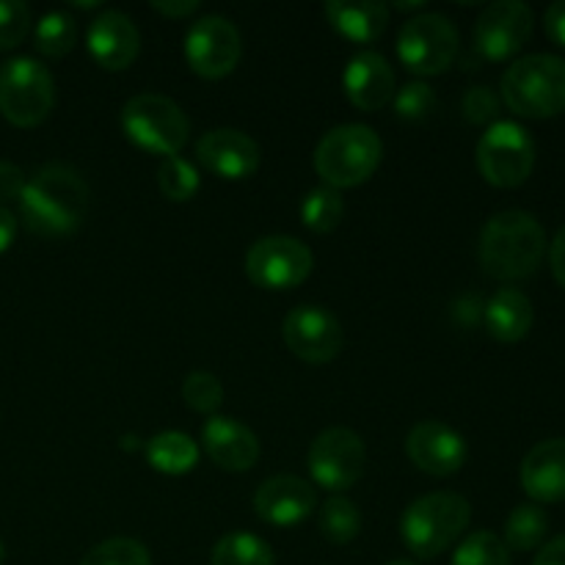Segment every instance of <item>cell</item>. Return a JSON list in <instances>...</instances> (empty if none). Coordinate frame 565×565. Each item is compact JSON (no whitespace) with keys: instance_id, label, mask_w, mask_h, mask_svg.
I'll use <instances>...</instances> for the list:
<instances>
[{"instance_id":"obj_35","label":"cell","mask_w":565,"mask_h":565,"mask_svg":"<svg viewBox=\"0 0 565 565\" xmlns=\"http://www.w3.org/2000/svg\"><path fill=\"white\" fill-rule=\"evenodd\" d=\"M436 108V94L428 83L423 81H412L395 92V110L401 119L408 121H419Z\"/></svg>"},{"instance_id":"obj_28","label":"cell","mask_w":565,"mask_h":565,"mask_svg":"<svg viewBox=\"0 0 565 565\" xmlns=\"http://www.w3.org/2000/svg\"><path fill=\"white\" fill-rule=\"evenodd\" d=\"M320 533L331 541V544H351L362 530V513L353 505L348 497H331L318 513Z\"/></svg>"},{"instance_id":"obj_9","label":"cell","mask_w":565,"mask_h":565,"mask_svg":"<svg viewBox=\"0 0 565 565\" xmlns=\"http://www.w3.org/2000/svg\"><path fill=\"white\" fill-rule=\"evenodd\" d=\"M397 55L414 75H441L458 55V31L445 14H417L401 28Z\"/></svg>"},{"instance_id":"obj_20","label":"cell","mask_w":565,"mask_h":565,"mask_svg":"<svg viewBox=\"0 0 565 565\" xmlns=\"http://www.w3.org/2000/svg\"><path fill=\"white\" fill-rule=\"evenodd\" d=\"M202 441L207 456L226 472H248L259 458L257 434L232 417L213 414L204 425Z\"/></svg>"},{"instance_id":"obj_22","label":"cell","mask_w":565,"mask_h":565,"mask_svg":"<svg viewBox=\"0 0 565 565\" xmlns=\"http://www.w3.org/2000/svg\"><path fill=\"white\" fill-rule=\"evenodd\" d=\"M323 11L334 31L356 44L375 42L390 25V9L384 3H375V0H364V3L331 0L323 6Z\"/></svg>"},{"instance_id":"obj_41","label":"cell","mask_w":565,"mask_h":565,"mask_svg":"<svg viewBox=\"0 0 565 565\" xmlns=\"http://www.w3.org/2000/svg\"><path fill=\"white\" fill-rule=\"evenodd\" d=\"M533 565H565V535H557L555 541L541 546Z\"/></svg>"},{"instance_id":"obj_40","label":"cell","mask_w":565,"mask_h":565,"mask_svg":"<svg viewBox=\"0 0 565 565\" xmlns=\"http://www.w3.org/2000/svg\"><path fill=\"white\" fill-rule=\"evenodd\" d=\"M550 265H552V274H555V279L565 287V226H561V232H557L555 241H552Z\"/></svg>"},{"instance_id":"obj_21","label":"cell","mask_w":565,"mask_h":565,"mask_svg":"<svg viewBox=\"0 0 565 565\" xmlns=\"http://www.w3.org/2000/svg\"><path fill=\"white\" fill-rule=\"evenodd\" d=\"M522 489L535 502L565 500V439L541 441L524 456Z\"/></svg>"},{"instance_id":"obj_14","label":"cell","mask_w":565,"mask_h":565,"mask_svg":"<svg viewBox=\"0 0 565 565\" xmlns=\"http://www.w3.org/2000/svg\"><path fill=\"white\" fill-rule=\"evenodd\" d=\"M281 337H285L287 348L296 353L301 362L309 364H329L340 356L342 334L340 320L323 307H296L285 318L281 326Z\"/></svg>"},{"instance_id":"obj_12","label":"cell","mask_w":565,"mask_h":565,"mask_svg":"<svg viewBox=\"0 0 565 565\" xmlns=\"http://www.w3.org/2000/svg\"><path fill=\"white\" fill-rule=\"evenodd\" d=\"M241 33L226 17L210 14L193 22L185 36V58L204 81H221L241 61Z\"/></svg>"},{"instance_id":"obj_7","label":"cell","mask_w":565,"mask_h":565,"mask_svg":"<svg viewBox=\"0 0 565 565\" xmlns=\"http://www.w3.org/2000/svg\"><path fill=\"white\" fill-rule=\"evenodd\" d=\"M55 103L53 75L33 58H11L0 66V114L14 127H36Z\"/></svg>"},{"instance_id":"obj_38","label":"cell","mask_w":565,"mask_h":565,"mask_svg":"<svg viewBox=\"0 0 565 565\" xmlns=\"http://www.w3.org/2000/svg\"><path fill=\"white\" fill-rule=\"evenodd\" d=\"M544 28L546 36L565 50V0H557V3H552L550 9H546Z\"/></svg>"},{"instance_id":"obj_34","label":"cell","mask_w":565,"mask_h":565,"mask_svg":"<svg viewBox=\"0 0 565 565\" xmlns=\"http://www.w3.org/2000/svg\"><path fill=\"white\" fill-rule=\"evenodd\" d=\"M31 31V9L22 0H0V50L22 44Z\"/></svg>"},{"instance_id":"obj_30","label":"cell","mask_w":565,"mask_h":565,"mask_svg":"<svg viewBox=\"0 0 565 565\" xmlns=\"http://www.w3.org/2000/svg\"><path fill=\"white\" fill-rule=\"evenodd\" d=\"M158 185L160 193L166 199H171V202H191L199 193L202 180H199L196 166L188 163L180 154H174V158H163V163H160Z\"/></svg>"},{"instance_id":"obj_32","label":"cell","mask_w":565,"mask_h":565,"mask_svg":"<svg viewBox=\"0 0 565 565\" xmlns=\"http://www.w3.org/2000/svg\"><path fill=\"white\" fill-rule=\"evenodd\" d=\"M81 565H152L149 550L136 539H110L94 546Z\"/></svg>"},{"instance_id":"obj_29","label":"cell","mask_w":565,"mask_h":565,"mask_svg":"<svg viewBox=\"0 0 565 565\" xmlns=\"http://www.w3.org/2000/svg\"><path fill=\"white\" fill-rule=\"evenodd\" d=\"M36 47L39 53L47 55V58H61V55L70 53L77 42V22L75 17L66 14V11H50L39 20L36 33Z\"/></svg>"},{"instance_id":"obj_5","label":"cell","mask_w":565,"mask_h":565,"mask_svg":"<svg viewBox=\"0 0 565 565\" xmlns=\"http://www.w3.org/2000/svg\"><path fill=\"white\" fill-rule=\"evenodd\" d=\"M469 519L472 508L461 494L436 491L408 505V511L403 513L401 533L419 561H434L461 539L463 530L469 527Z\"/></svg>"},{"instance_id":"obj_3","label":"cell","mask_w":565,"mask_h":565,"mask_svg":"<svg viewBox=\"0 0 565 565\" xmlns=\"http://www.w3.org/2000/svg\"><path fill=\"white\" fill-rule=\"evenodd\" d=\"M502 99L524 119L565 114V58L535 53L513 61L502 75Z\"/></svg>"},{"instance_id":"obj_39","label":"cell","mask_w":565,"mask_h":565,"mask_svg":"<svg viewBox=\"0 0 565 565\" xmlns=\"http://www.w3.org/2000/svg\"><path fill=\"white\" fill-rule=\"evenodd\" d=\"M152 9L158 11V14L169 17V20H185V17H191L193 11L199 9V3L196 0H171V3L158 0V3H152Z\"/></svg>"},{"instance_id":"obj_13","label":"cell","mask_w":565,"mask_h":565,"mask_svg":"<svg viewBox=\"0 0 565 565\" xmlns=\"http://www.w3.org/2000/svg\"><path fill=\"white\" fill-rule=\"evenodd\" d=\"M533 11L522 0H497L475 22V47L489 61H508L533 36Z\"/></svg>"},{"instance_id":"obj_36","label":"cell","mask_w":565,"mask_h":565,"mask_svg":"<svg viewBox=\"0 0 565 565\" xmlns=\"http://www.w3.org/2000/svg\"><path fill=\"white\" fill-rule=\"evenodd\" d=\"M497 110H500V97L489 86H472L463 94V116L472 125H486L494 119Z\"/></svg>"},{"instance_id":"obj_19","label":"cell","mask_w":565,"mask_h":565,"mask_svg":"<svg viewBox=\"0 0 565 565\" xmlns=\"http://www.w3.org/2000/svg\"><path fill=\"white\" fill-rule=\"evenodd\" d=\"M342 86H345V97L359 110H381L395 99V72L384 55L364 50L348 61Z\"/></svg>"},{"instance_id":"obj_2","label":"cell","mask_w":565,"mask_h":565,"mask_svg":"<svg viewBox=\"0 0 565 565\" xmlns=\"http://www.w3.org/2000/svg\"><path fill=\"white\" fill-rule=\"evenodd\" d=\"M480 265L500 281L530 279L546 254V232L524 210H505L486 221L480 232Z\"/></svg>"},{"instance_id":"obj_1","label":"cell","mask_w":565,"mask_h":565,"mask_svg":"<svg viewBox=\"0 0 565 565\" xmlns=\"http://www.w3.org/2000/svg\"><path fill=\"white\" fill-rule=\"evenodd\" d=\"M22 218L28 230L44 237L72 235L83 224L88 210V185L72 166L50 163L28 180L20 196Z\"/></svg>"},{"instance_id":"obj_4","label":"cell","mask_w":565,"mask_h":565,"mask_svg":"<svg viewBox=\"0 0 565 565\" xmlns=\"http://www.w3.org/2000/svg\"><path fill=\"white\" fill-rule=\"evenodd\" d=\"M384 154L379 132L367 125H340L320 138L315 149V171L323 185L356 188L375 174Z\"/></svg>"},{"instance_id":"obj_10","label":"cell","mask_w":565,"mask_h":565,"mask_svg":"<svg viewBox=\"0 0 565 565\" xmlns=\"http://www.w3.org/2000/svg\"><path fill=\"white\" fill-rule=\"evenodd\" d=\"M312 252L301 241L270 235L254 243L246 254V274L263 290H292L312 274Z\"/></svg>"},{"instance_id":"obj_15","label":"cell","mask_w":565,"mask_h":565,"mask_svg":"<svg viewBox=\"0 0 565 565\" xmlns=\"http://www.w3.org/2000/svg\"><path fill=\"white\" fill-rule=\"evenodd\" d=\"M406 452L417 469L436 478H447V475H456L467 461V441L450 425L439 419H425L408 430Z\"/></svg>"},{"instance_id":"obj_24","label":"cell","mask_w":565,"mask_h":565,"mask_svg":"<svg viewBox=\"0 0 565 565\" xmlns=\"http://www.w3.org/2000/svg\"><path fill=\"white\" fill-rule=\"evenodd\" d=\"M147 461L149 467L163 475H185L199 463L196 441L180 430H163L147 441Z\"/></svg>"},{"instance_id":"obj_11","label":"cell","mask_w":565,"mask_h":565,"mask_svg":"<svg viewBox=\"0 0 565 565\" xmlns=\"http://www.w3.org/2000/svg\"><path fill=\"white\" fill-rule=\"evenodd\" d=\"M367 469L362 436L348 428H329L309 447V475L326 491H348Z\"/></svg>"},{"instance_id":"obj_17","label":"cell","mask_w":565,"mask_h":565,"mask_svg":"<svg viewBox=\"0 0 565 565\" xmlns=\"http://www.w3.org/2000/svg\"><path fill=\"white\" fill-rule=\"evenodd\" d=\"M318 505L315 489L296 475H276L254 494V511L274 527H296Z\"/></svg>"},{"instance_id":"obj_6","label":"cell","mask_w":565,"mask_h":565,"mask_svg":"<svg viewBox=\"0 0 565 565\" xmlns=\"http://www.w3.org/2000/svg\"><path fill=\"white\" fill-rule=\"evenodd\" d=\"M121 130L138 149L174 158L188 143V116L163 94H138L121 108Z\"/></svg>"},{"instance_id":"obj_8","label":"cell","mask_w":565,"mask_h":565,"mask_svg":"<svg viewBox=\"0 0 565 565\" xmlns=\"http://www.w3.org/2000/svg\"><path fill=\"white\" fill-rule=\"evenodd\" d=\"M478 169L494 188H519L535 169V141L516 121H494L478 141Z\"/></svg>"},{"instance_id":"obj_23","label":"cell","mask_w":565,"mask_h":565,"mask_svg":"<svg viewBox=\"0 0 565 565\" xmlns=\"http://www.w3.org/2000/svg\"><path fill=\"white\" fill-rule=\"evenodd\" d=\"M533 303L516 287H502L486 307V329L500 342H519L533 329Z\"/></svg>"},{"instance_id":"obj_25","label":"cell","mask_w":565,"mask_h":565,"mask_svg":"<svg viewBox=\"0 0 565 565\" xmlns=\"http://www.w3.org/2000/svg\"><path fill=\"white\" fill-rule=\"evenodd\" d=\"M550 533V516L535 502L519 505L505 522V546L513 552H530L541 546Z\"/></svg>"},{"instance_id":"obj_31","label":"cell","mask_w":565,"mask_h":565,"mask_svg":"<svg viewBox=\"0 0 565 565\" xmlns=\"http://www.w3.org/2000/svg\"><path fill=\"white\" fill-rule=\"evenodd\" d=\"M450 565H511V550L500 535L480 530L458 546Z\"/></svg>"},{"instance_id":"obj_16","label":"cell","mask_w":565,"mask_h":565,"mask_svg":"<svg viewBox=\"0 0 565 565\" xmlns=\"http://www.w3.org/2000/svg\"><path fill=\"white\" fill-rule=\"evenodd\" d=\"M196 158L221 180H246L259 169V143L246 132L221 127L199 138Z\"/></svg>"},{"instance_id":"obj_33","label":"cell","mask_w":565,"mask_h":565,"mask_svg":"<svg viewBox=\"0 0 565 565\" xmlns=\"http://www.w3.org/2000/svg\"><path fill=\"white\" fill-rule=\"evenodd\" d=\"M182 397H185V406L193 408V412L215 414L221 401H224V386H221V381L213 373L196 370L182 384Z\"/></svg>"},{"instance_id":"obj_42","label":"cell","mask_w":565,"mask_h":565,"mask_svg":"<svg viewBox=\"0 0 565 565\" xmlns=\"http://www.w3.org/2000/svg\"><path fill=\"white\" fill-rule=\"evenodd\" d=\"M14 235H17L14 213L6 207H0V254L9 252V246L14 243Z\"/></svg>"},{"instance_id":"obj_18","label":"cell","mask_w":565,"mask_h":565,"mask_svg":"<svg viewBox=\"0 0 565 565\" xmlns=\"http://www.w3.org/2000/svg\"><path fill=\"white\" fill-rule=\"evenodd\" d=\"M88 53L103 70L121 72L138 58L141 33L121 11H103L88 28Z\"/></svg>"},{"instance_id":"obj_44","label":"cell","mask_w":565,"mask_h":565,"mask_svg":"<svg viewBox=\"0 0 565 565\" xmlns=\"http://www.w3.org/2000/svg\"><path fill=\"white\" fill-rule=\"evenodd\" d=\"M386 565H414L412 561H392V563H386Z\"/></svg>"},{"instance_id":"obj_27","label":"cell","mask_w":565,"mask_h":565,"mask_svg":"<svg viewBox=\"0 0 565 565\" xmlns=\"http://www.w3.org/2000/svg\"><path fill=\"white\" fill-rule=\"evenodd\" d=\"M342 215H345V202H342L340 191L329 185H320L307 193L301 202V218L318 235H329L340 226Z\"/></svg>"},{"instance_id":"obj_43","label":"cell","mask_w":565,"mask_h":565,"mask_svg":"<svg viewBox=\"0 0 565 565\" xmlns=\"http://www.w3.org/2000/svg\"><path fill=\"white\" fill-rule=\"evenodd\" d=\"M3 561H6V546H3V541H0V565H3Z\"/></svg>"},{"instance_id":"obj_26","label":"cell","mask_w":565,"mask_h":565,"mask_svg":"<svg viewBox=\"0 0 565 565\" xmlns=\"http://www.w3.org/2000/svg\"><path fill=\"white\" fill-rule=\"evenodd\" d=\"M210 565H276L274 550L252 533H230L213 546Z\"/></svg>"},{"instance_id":"obj_37","label":"cell","mask_w":565,"mask_h":565,"mask_svg":"<svg viewBox=\"0 0 565 565\" xmlns=\"http://www.w3.org/2000/svg\"><path fill=\"white\" fill-rule=\"evenodd\" d=\"M25 185L28 180L25 174H22V169H17L14 163L0 160V202H20Z\"/></svg>"}]
</instances>
